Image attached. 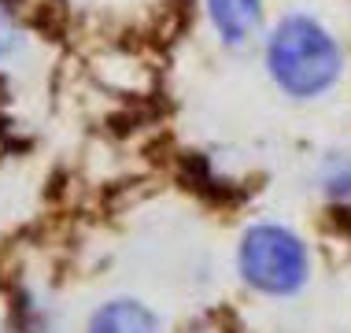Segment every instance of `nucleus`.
<instances>
[{
  "label": "nucleus",
  "instance_id": "nucleus-3",
  "mask_svg": "<svg viewBox=\"0 0 351 333\" xmlns=\"http://www.w3.org/2000/svg\"><path fill=\"white\" fill-rule=\"evenodd\" d=\"M4 333H63V311L45 289L23 285L8 300Z\"/></svg>",
  "mask_w": 351,
  "mask_h": 333
},
{
  "label": "nucleus",
  "instance_id": "nucleus-6",
  "mask_svg": "<svg viewBox=\"0 0 351 333\" xmlns=\"http://www.w3.org/2000/svg\"><path fill=\"white\" fill-rule=\"evenodd\" d=\"M315 185L329 204H348L351 200V156H344V152L326 156L315 170Z\"/></svg>",
  "mask_w": 351,
  "mask_h": 333
},
{
  "label": "nucleus",
  "instance_id": "nucleus-4",
  "mask_svg": "<svg viewBox=\"0 0 351 333\" xmlns=\"http://www.w3.org/2000/svg\"><path fill=\"white\" fill-rule=\"evenodd\" d=\"M85 333H163V319L137 297H111L89 315Z\"/></svg>",
  "mask_w": 351,
  "mask_h": 333
},
{
  "label": "nucleus",
  "instance_id": "nucleus-5",
  "mask_svg": "<svg viewBox=\"0 0 351 333\" xmlns=\"http://www.w3.org/2000/svg\"><path fill=\"white\" fill-rule=\"evenodd\" d=\"M207 19L218 41L241 49L248 45L263 23V0H207Z\"/></svg>",
  "mask_w": 351,
  "mask_h": 333
},
{
  "label": "nucleus",
  "instance_id": "nucleus-7",
  "mask_svg": "<svg viewBox=\"0 0 351 333\" xmlns=\"http://www.w3.org/2000/svg\"><path fill=\"white\" fill-rule=\"evenodd\" d=\"M19 19H15V12L0 0V60H8V56L15 52V45H19Z\"/></svg>",
  "mask_w": 351,
  "mask_h": 333
},
{
  "label": "nucleus",
  "instance_id": "nucleus-1",
  "mask_svg": "<svg viewBox=\"0 0 351 333\" xmlns=\"http://www.w3.org/2000/svg\"><path fill=\"white\" fill-rule=\"evenodd\" d=\"M340 45L311 15H285L267 41V71L289 97H322L340 78Z\"/></svg>",
  "mask_w": 351,
  "mask_h": 333
},
{
  "label": "nucleus",
  "instance_id": "nucleus-2",
  "mask_svg": "<svg viewBox=\"0 0 351 333\" xmlns=\"http://www.w3.org/2000/svg\"><path fill=\"white\" fill-rule=\"evenodd\" d=\"M237 278L252 292L270 300H289L311 282L307 241L281 222H252L237 241Z\"/></svg>",
  "mask_w": 351,
  "mask_h": 333
}]
</instances>
